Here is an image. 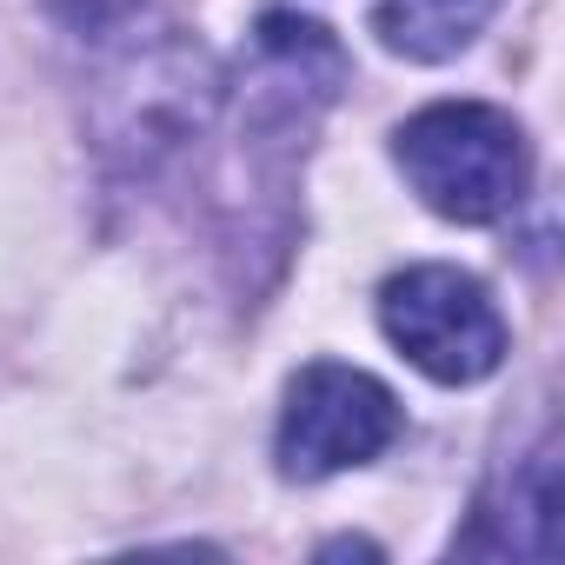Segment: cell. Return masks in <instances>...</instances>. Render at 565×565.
I'll list each match as a JSON object with an SVG mask.
<instances>
[{
  "instance_id": "6da1fadb",
  "label": "cell",
  "mask_w": 565,
  "mask_h": 565,
  "mask_svg": "<svg viewBox=\"0 0 565 565\" xmlns=\"http://www.w3.org/2000/svg\"><path fill=\"white\" fill-rule=\"evenodd\" d=\"M393 160L413 180V193L439 220H459V226L505 220L532 186V147H525L519 120L486 100L419 107L393 134Z\"/></svg>"
},
{
  "instance_id": "7a4b0ae2",
  "label": "cell",
  "mask_w": 565,
  "mask_h": 565,
  "mask_svg": "<svg viewBox=\"0 0 565 565\" xmlns=\"http://www.w3.org/2000/svg\"><path fill=\"white\" fill-rule=\"evenodd\" d=\"M386 340L439 386H472L505 360V320L492 294L459 266H406L380 287Z\"/></svg>"
},
{
  "instance_id": "3957f363",
  "label": "cell",
  "mask_w": 565,
  "mask_h": 565,
  "mask_svg": "<svg viewBox=\"0 0 565 565\" xmlns=\"http://www.w3.org/2000/svg\"><path fill=\"white\" fill-rule=\"evenodd\" d=\"M399 433H406V413L373 373L320 360L287 386L273 452L287 479H333V472L373 466Z\"/></svg>"
},
{
  "instance_id": "277c9868",
  "label": "cell",
  "mask_w": 565,
  "mask_h": 565,
  "mask_svg": "<svg viewBox=\"0 0 565 565\" xmlns=\"http://www.w3.org/2000/svg\"><path fill=\"white\" fill-rule=\"evenodd\" d=\"M459 552H492V558H552L558 552V459L552 446H539L532 459H519L499 492L479 499V525L459 539Z\"/></svg>"
},
{
  "instance_id": "5b68a950",
  "label": "cell",
  "mask_w": 565,
  "mask_h": 565,
  "mask_svg": "<svg viewBox=\"0 0 565 565\" xmlns=\"http://www.w3.org/2000/svg\"><path fill=\"white\" fill-rule=\"evenodd\" d=\"M499 14V0H380V41L399 61H452L479 41V28Z\"/></svg>"
},
{
  "instance_id": "8992f818",
  "label": "cell",
  "mask_w": 565,
  "mask_h": 565,
  "mask_svg": "<svg viewBox=\"0 0 565 565\" xmlns=\"http://www.w3.org/2000/svg\"><path fill=\"white\" fill-rule=\"evenodd\" d=\"M134 8H140V0H47V14L67 21L74 34H107V28H120Z\"/></svg>"
}]
</instances>
